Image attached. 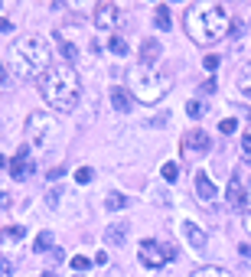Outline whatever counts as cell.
Segmentation results:
<instances>
[{
	"label": "cell",
	"instance_id": "obj_36",
	"mask_svg": "<svg viewBox=\"0 0 251 277\" xmlns=\"http://www.w3.org/2000/svg\"><path fill=\"white\" fill-rule=\"evenodd\" d=\"M245 228H248V235H251V212H248V219H245Z\"/></svg>",
	"mask_w": 251,
	"mask_h": 277
},
{
	"label": "cell",
	"instance_id": "obj_25",
	"mask_svg": "<svg viewBox=\"0 0 251 277\" xmlns=\"http://www.w3.org/2000/svg\"><path fill=\"white\" fill-rule=\"evenodd\" d=\"M75 183H78V186L92 183V169H88V166H78V169H75Z\"/></svg>",
	"mask_w": 251,
	"mask_h": 277
},
{
	"label": "cell",
	"instance_id": "obj_16",
	"mask_svg": "<svg viewBox=\"0 0 251 277\" xmlns=\"http://www.w3.org/2000/svg\"><path fill=\"white\" fill-rule=\"evenodd\" d=\"M238 92L245 95V98H251V62L238 72Z\"/></svg>",
	"mask_w": 251,
	"mask_h": 277
},
{
	"label": "cell",
	"instance_id": "obj_9",
	"mask_svg": "<svg viewBox=\"0 0 251 277\" xmlns=\"http://www.w3.org/2000/svg\"><path fill=\"white\" fill-rule=\"evenodd\" d=\"M179 231L186 235V241H190V248H193L196 254H202V251H205V231H202L199 225H196V222L183 219V222H179Z\"/></svg>",
	"mask_w": 251,
	"mask_h": 277
},
{
	"label": "cell",
	"instance_id": "obj_26",
	"mask_svg": "<svg viewBox=\"0 0 251 277\" xmlns=\"http://www.w3.org/2000/svg\"><path fill=\"white\" fill-rule=\"evenodd\" d=\"M179 176V163H163V180H176Z\"/></svg>",
	"mask_w": 251,
	"mask_h": 277
},
{
	"label": "cell",
	"instance_id": "obj_18",
	"mask_svg": "<svg viewBox=\"0 0 251 277\" xmlns=\"http://www.w3.org/2000/svg\"><path fill=\"white\" fill-rule=\"evenodd\" d=\"M128 205V196H121V193H111L104 199V209H111V212H118V209H124Z\"/></svg>",
	"mask_w": 251,
	"mask_h": 277
},
{
	"label": "cell",
	"instance_id": "obj_8",
	"mask_svg": "<svg viewBox=\"0 0 251 277\" xmlns=\"http://www.w3.org/2000/svg\"><path fill=\"white\" fill-rule=\"evenodd\" d=\"M121 23V10L114 4H98L95 7V26L98 30H114Z\"/></svg>",
	"mask_w": 251,
	"mask_h": 277
},
{
	"label": "cell",
	"instance_id": "obj_37",
	"mask_svg": "<svg viewBox=\"0 0 251 277\" xmlns=\"http://www.w3.org/2000/svg\"><path fill=\"white\" fill-rule=\"evenodd\" d=\"M75 277H82V274H75Z\"/></svg>",
	"mask_w": 251,
	"mask_h": 277
},
{
	"label": "cell",
	"instance_id": "obj_14",
	"mask_svg": "<svg viewBox=\"0 0 251 277\" xmlns=\"http://www.w3.org/2000/svg\"><path fill=\"white\" fill-rule=\"evenodd\" d=\"M225 196H228V202L235 205V209H238V205H245V186H241V173H235V176L228 180Z\"/></svg>",
	"mask_w": 251,
	"mask_h": 277
},
{
	"label": "cell",
	"instance_id": "obj_22",
	"mask_svg": "<svg viewBox=\"0 0 251 277\" xmlns=\"http://www.w3.org/2000/svg\"><path fill=\"white\" fill-rule=\"evenodd\" d=\"M59 46H62V56H66V62H69V66H72V62H75V59H78V49H75V46H72V42H66V39H59Z\"/></svg>",
	"mask_w": 251,
	"mask_h": 277
},
{
	"label": "cell",
	"instance_id": "obj_4",
	"mask_svg": "<svg viewBox=\"0 0 251 277\" xmlns=\"http://www.w3.org/2000/svg\"><path fill=\"white\" fill-rule=\"evenodd\" d=\"M166 88H170V78L160 75L154 66H134L128 72V92L143 104L160 101V98L166 95Z\"/></svg>",
	"mask_w": 251,
	"mask_h": 277
},
{
	"label": "cell",
	"instance_id": "obj_15",
	"mask_svg": "<svg viewBox=\"0 0 251 277\" xmlns=\"http://www.w3.org/2000/svg\"><path fill=\"white\" fill-rule=\"evenodd\" d=\"M111 104H114V111H118V114H128V111H131L128 92H124V88H114V92H111Z\"/></svg>",
	"mask_w": 251,
	"mask_h": 277
},
{
	"label": "cell",
	"instance_id": "obj_28",
	"mask_svg": "<svg viewBox=\"0 0 251 277\" xmlns=\"http://www.w3.org/2000/svg\"><path fill=\"white\" fill-rule=\"evenodd\" d=\"M72 267H75V271H85V267H92V261L82 258V254H75V258H72Z\"/></svg>",
	"mask_w": 251,
	"mask_h": 277
},
{
	"label": "cell",
	"instance_id": "obj_35",
	"mask_svg": "<svg viewBox=\"0 0 251 277\" xmlns=\"http://www.w3.org/2000/svg\"><path fill=\"white\" fill-rule=\"evenodd\" d=\"M241 147H245L248 154H251V134H245V140H241Z\"/></svg>",
	"mask_w": 251,
	"mask_h": 277
},
{
	"label": "cell",
	"instance_id": "obj_32",
	"mask_svg": "<svg viewBox=\"0 0 251 277\" xmlns=\"http://www.w3.org/2000/svg\"><path fill=\"white\" fill-rule=\"evenodd\" d=\"M62 173H66V166H52V169H49V180H59Z\"/></svg>",
	"mask_w": 251,
	"mask_h": 277
},
{
	"label": "cell",
	"instance_id": "obj_11",
	"mask_svg": "<svg viewBox=\"0 0 251 277\" xmlns=\"http://www.w3.org/2000/svg\"><path fill=\"white\" fill-rule=\"evenodd\" d=\"M196 196H199L202 202H212L215 196H219V193H215V186H212V180H209V173H202V169L196 173Z\"/></svg>",
	"mask_w": 251,
	"mask_h": 277
},
{
	"label": "cell",
	"instance_id": "obj_7",
	"mask_svg": "<svg viewBox=\"0 0 251 277\" xmlns=\"http://www.w3.org/2000/svg\"><path fill=\"white\" fill-rule=\"evenodd\" d=\"M33 169H36V163L30 157V144H23L16 150V157L10 160V176L13 180H26V176H33Z\"/></svg>",
	"mask_w": 251,
	"mask_h": 277
},
{
	"label": "cell",
	"instance_id": "obj_31",
	"mask_svg": "<svg viewBox=\"0 0 251 277\" xmlns=\"http://www.w3.org/2000/svg\"><path fill=\"white\" fill-rule=\"evenodd\" d=\"M0 277H13V264L7 258H0Z\"/></svg>",
	"mask_w": 251,
	"mask_h": 277
},
{
	"label": "cell",
	"instance_id": "obj_12",
	"mask_svg": "<svg viewBox=\"0 0 251 277\" xmlns=\"http://www.w3.org/2000/svg\"><path fill=\"white\" fill-rule=\"evenodd\" d=\"M157 59H160V42L154 36H147L140 42V66H154Z\"/></svg>",
	"mask_w": 251,
	"mask_h": 277
},
{
	"label": "cell",
	"instance_id": "obj_20",
	"mask_svg": "<svg viewBox=\"0 0 251 277\" xmlns=\"http://www.w3.org/2000/svg\"><path fill=\"white\" fill-rule=\"evenodd\" d=\"M23 235H26V228H23V225H10V228H4V241H7V245L20 241Z\"/></svg>",
	"mask_w": 251,
	"mask_h": 277
},
{
	"label": "cell",
	"instance_id": "obj_30",
	"mask_svg": "<svg viewBox=\"0 0 251 277\" xmlns=\"http://www.w3.org/2000/svg\"><path fill=\"white\" fill-rule=\"evenodd\" d=\"M10 88V72L4 69V62H0V92H7Z\"/></svg>",
	"mask_w": 251,
	"mask_h": 277
},
{
	"label": "cell",
	"instance_id": "obj_29",
	"mask_svg": "<svg viewBox=\"0 0 251 277\" xmlns=\"http://www.w3.org/2000/svg\"><path fill=\"white\" fill-rule=\"evenodd\" d=\"M219 62H222L219 56H205V59H202V66H205V72H215V69H219Z\"/></svg>",
	"mask_w": 251,
	"mask_h": 277
},
{
	"label": "cell",
	"instance_id": "obj_17",
	"mask_svg": "<svg viewBox=\"0 0 251 277\" xmlns=\"http://www.w3.org/2000/svg\"><path fill=\"white\" fill-rule=\"evenodd\" d=\"M170 26H173V23H170V7H166V4H160V7H157V30H163V33H166Z\"/></svg>",
	"mask_w": 251,
	"mask_h": 277
},
{
	"label": "cell",
	"instance_id": "obj_23",
	"mask_svg": "<svg viewBox=\"0 0 251 277\" xmlns=\"http://www.w3.org/2000/svg\"><path fill=\"white\" fill-rule=\"evenodd\" d=\"M108 49H111L114 56H124V52H128V42H124L121 36H111V42H108Z\"/></svg>",
	"mask_w": 251,
	"mask_h": 277
},
{
	"label": "cell",
	"instance_id": "obj_21",
	"mask_svg": "<svg viewBox=\"0 0 251 277\" xmlns=\"http://www.w3.org/2000/svg\"><path fill=\"white\" fill-rule=\"evenodd\" d=\"M33 248H36L39 254H43V251H49V248H52V231H39V235H36V245H33Z\"/></svg>",
	"mask_w": 251,
	"mask_h": 277
},
{
	"label": "cell",
	"instance_id": "obj_10",
	"mask_svg": "<svg viewBox=\"0 0 251 277\" xmlns=\"http://www.w3.org/2000/svg\"><path fill=\"white\" fill-rule=\"evenodd\" d=\"M212 144H209V134H202V131H190L183 137V150L186 154H205Z\"/></svg>",
	"mask_w": 251,
	"mask_h": 277
},
{
	"label": "cell",
	"instance_id": "obj_24",
	"mask_svg": "<svg viewBox=\"0 0 251 277\" xmlns=\"http://www.w3.org/2000/svg\"><path fill=\"white\" fill-rule=\"evenodd\" d=\"M219 131H222V134H235V131H238V121H235V118H222V121H219Z\"/></svg>",
	"mask_w": 251,
	"mask_h": 277
},
{
	"label": "cell",
	"instance_id": "obj_3",
	"mask_svg": "<svg viewBox=\"0 0 251 277\" xmlns=\"http://www.w3.org/2000/svg\"><path fill=\"white\" fill-rule=\"evenodd\" d=\"M228 26V10L222 4H205V7H190L186 10V33L190 39L202 42V46H212L225 36Z\"/></svg>",
	"mask_w": 251,
	"mask_h": 277
},
{
	"label": "cell",
	"instance_id": "obj_6",
	"mask_svg": "<svg viewBox=\"0 0 251 277\" xmlns=\"http://www.w3.org/2000/svg\"><path fill=\"white\" fill-rule=\"evenodd\" d=\"M56 134V118L52 114H43V111H36V114H30V121H26V140L30 144H46V140Z\"/></svg>",
	"mask_w": 251,
	"mask_h": 277
},
{
	"label": "cell",
	"instance_id": "obj_13",
	"mask_svg": "<svg viewBox=\"0 0 251 277\" xmlns=\"http://www.w3.org/2000/svg\"><path fill=\"white\" fill-rule=\"evenodd\" d=\"M128 231H131L128 222H114V225H108V231H104V245H124Z\"/></svg>",
	"mask_w": 251,
	"mask_h": 277
},
{
	"label": "cell",
	"instance_id": "obj_34",
	"mask_svg": "<svg viewBox=\"0 0 251 277\" xmlns=\"http://www.w3.org/2000/svg\"><path fill=\"white\" fill-rule=\"evenodd\" d=\"M10 202H13V196H10V193H0V205H4V209H7Z\"/></svg>",
	"mask_w": 251,
	"mask_h": 277
},
{
	"label": "cell",
	"instance_id": "obj_27",
	"mask_svg": "<svg viewBox=\"0 0 251 277\" xmlns=\"http://www.w3.org/2000/svg\"><path fill=\"white\" fill-rule=\"evenodd\" d=\"M202 111H205V108H202L199 101H190V104H186V114H190V118H202Z\"/></svg>",
	"mask_w": 251,
	"mask_h": 277
},
{
	"label": "cell",
	"instance_id": "obj_1",
	"mask_svg": "<svg viewBox=\"0 0 251 277\" xmlns=\"http://www.w3.org/2000/svg\"><path fill=\"white\" fill-rule=\"evenodd\" d=\"M39 92H43L49 108L72 111L78 104V92H82L78 72L69 66V62H52V66L46 69V75H43V82H39Z\"/></svg>",
	"mask_w": 251,
	"mask_h": 277
},
{
	"label": "cell",
	"instance_id": "obj_5",
	"mask_svg": "<svg viewBox=\"0 0 251 277\" xmlns=\"http://www.w3.org/2000/svg\"><path fill=\"white\" fill-rule=\"evenodd\" d=\"M137 258H140V264H147V267H163L176 258V248L163 245V241H143Z\"/></svg>",
	"mask_w": 251,
	"mask_h": 277
},
{
	"label": "cell",
	"instance_id": "obj_2",
	"mask_svg": "<svg viewBox=\"0 0 251 277\" xmlns=\"http://www.w3.org/2000/svg\"><path fill=\"white\" fill-rule=\"evenodd\" d=\"M52 56V49H49V42L43 39V36H20L16 42H10V66H13V72L20 75V78H36V75H46V69L52 66L49 62Z\"/></svg>",
	"mask_w": 251,
	"mask_h": 277
},
{
	"label": "cell",
	"instance_id": "obj_33",
	"mask_svg": "<svg viewBox=\"0 0 251 277\" xmlns=\"http://www.w3.org/2000/svg\"><path fill=\"white\" fill-rule=\"evenodd\" d=\"M0 33H13V23L4 20V16H0Z\"/></svg>",
	"mask_w": 251,
	"mask_h": 277
},
{
	"label": "cell",
	"instance_id": "obj_19",
	"mask_svg": "<svg viewBox=\"0 0 251 277\" xmlns=\"http://www.w3.org/2000/svg\"><path fill=\"white\" fill-rule=\"evenodd\" d=\"M190 277H232V274L222 271V267H212V264H209V267H199V271H193Z\"/></svg>",
	"mask_w": 251,
	"mask_h": 277
}]
</instances>
